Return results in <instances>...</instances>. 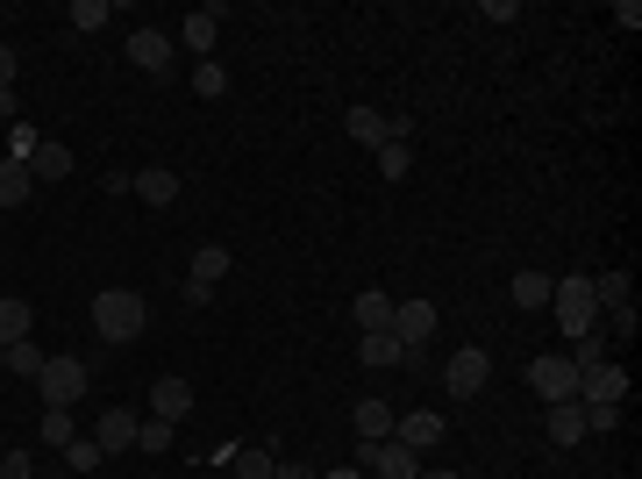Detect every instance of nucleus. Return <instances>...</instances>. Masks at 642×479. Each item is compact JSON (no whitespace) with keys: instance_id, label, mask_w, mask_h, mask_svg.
Listing matches in <instances>:
<instances>
[{"instance_id":"nucleus-20","label":"nucleus","mask_w":642,"mask_h":479,"mask_svg":"<svg viewBox=\"0 0 642 479\" xmlns=\"http://www.w3.org/2000/svg\"><path fill=\"white\" fill-rule=\"evenodd\" d=\"M343 137L364 143V151H378V143H386V115H378V108H350L343 115Z\"/></svg>"},{"instance_id":"nucleus-10","label":"nucleus","mask_w":642,"mask_h":479,"mask_svg":"<svg viewBox=\"0 0 642 479\" xmlns=\"http://www.w3.org/2000/svg\"><path fill=\"white\" fill-rule=\"evenodd\" d=\"M129 65L136 72H172V36L164 29H129Z\"/></svg>"},{"instance_id":"nucleus-30","label":"nucleus","mask_w":642,"mask_h":479,"mask_svg":"<svg viewBox=\"0 0 642 479\" xmlns=\"http://www.w3.org/2000/svg\"><path fill=\"white\" fill-rule=\"evenodd\" d=\"M172 429L179 423H136V451H143V458H164V451H172Z\"/></svg>"},{"instance_id":"nucleus-4","label":"nucleus","mask_w":642,"mask_h":479,"mask_svg":"<svg viewBox=\"0 0 642 479\" xmlns=\"http://www.w3.org/2000/svg\"><path fill=\"white\" fill-rule=\"evenodd\" d=\"M357 472H378V479H421V451H407L400 437L357 444Z\"/></svg>"},{"instance_id":"nucleus-12","label":"nucleus","mask_w":642,"mask_h":479,"mask_svg":"<svg viewBox=\"0 0 642 479\" xmlns=\"http://www.w3.org/2000/svg\"><path fill=\"white\" fill-rule=\"evenodd\" d=\"M150 408H158V423H186V415H193V386L179 380V372H164V380L150 386Z\"/></svg>"},{"instance_id":"nucleus-9","label":"nucleus","mask_w":642,"mask_h":479,"mask_svg":"<svg viewBox=\"0 0 642 479\" xmlns=\"http://www.w3.org/2000/svg\"><path fill=\"white\" fill-rule=\"evenodd\" d=\"M94 444H100V458H121V451H136V415H129V408H100V423H94Z\"/></svg>"},{"instance_id":"nucleus-13","label":"nucleus","mask_w":642,"mask_h":479,"mask_svg":"<svg viewBox=\"0 0 642 479\" xmlns=\"http://www.w3.org/2000/svg\"><path fill=\"white\" fill-rule=\"evenodd\" d=\"M393 437H400L407 451H436V444H442V415L436 408H415V415H400V423H393Z\"/></svg>"},{"instance_id":"nucleus-32","label":"nucleus","mask_w":642,"mask_h":479,"mask_svg":"<svg viewBox=\"0 0 642 479\" xmlns=\"http://www.w3.org/2000/svg\"><path fill=\"white\" fill-rule=\"evenodd\" d=\"M193 94H201V100H222V94H228V72L214 65V57H201V65H193Z\"/></svg>"},{"instance_id":"nucleus-35","label":"nucleus","mask_w":642,"mask_h":479,"mask_svg":"<svg viewBox=\"0 0 642 479\" xmlns=\"http://www.w3.org/2000/svg\"><path fill=\"white\" fill-rule=\"evenodd\" d=\"M607 343H635V308H607Z\"/></svg>"},{"instance_id":"nucleus-25","label":"nucleus","mask_w":642,"mask_h":479,"mask_svg":"<svg viewBox=\"0 0 642 479\" xmlns=\"http://www.w3.org/2000/svg\"><path fill=\"white\" fill-rule=\"evenodd\" d=\"M592 301H600V308H635L629 273H600V279H592Z\"/></svg>"},{"instance_id":"nucleus-18","label":"nucleus","mask_w":642,"mask_h":479,"mask_svg":"<svg viewBox=\"0 0 642 479\" xmlns=\"http://www.w3.org/2000/svg\"><path fill=\"white\" fill-rule=\"evenodd\" d=\"M36 201V179H29L22 158H0V207H29Z\"/></svg>"},{"instance_id":"nucleus-7","label":"nucleus","mask_w":642,"mask_h":479,"mask_svg":"<svg viewBox=\"0 0 642 479\" xmlns=\"http://www.w3.org/2000/svg\"><path fill=\"white\" fill-rule=\"evenodd\" d=\"M436 301H393V337L407 343V351H428L436 343Z\"/></svg>"},{"instance_id":"nucleus-22","label":"nucleus","mask_w":642,"mask_h":479,"mask_svg":"<svg viewBox=\"0 0 642 479\" xmlns=\"http://www.w3.org/2000/svg\"><path fill=\"white\" fill-rule=\"evenodd\" d=\"M357 358L364 365H407V343L393 329H378V337H357Z\"/></svg>"},{"instance_id":"nucleus-11","label":"nucleus","mask_w":642,"mask_h":479,"mask_svg":"<svg viewBox=\"0 0 642 479\" xmlns=\"http://www.w3.org/2000/svg\"><path fill=\"white\" fill-rule=\"evenodd\" d=\"M393 423H400V415H393L378 394H364L357 408H350V429H357V444H386V437H393Z\"/></svg>"},{"instance_id":"nucleus-44","label":"nucleus","mask_w":642,"mask_h":479,"mask_svg":"<svg viewBox=\"0 0 642 479\" xmlns=\"http://www.w3.org/2000/svg\"><path fill=\"white\" fill-rule=\"evenodd\" d=\"M421 479H464V472H421Z\"/></svg>"},{"instance_id":"nucleus-31","label":"nucleus","mask_w":642,"mask_h":479,"mask_svg":"<svg viewBox=\"0 0 642 479\" xmlns=\"http://www.w3.org/2000/svg\"><path fill=\"white\" fill-rule=\"evenodd\" d=\"M65 22L79 29V36H94V29H107V0H72V8H65Z\"/></svg>"},{"instance_id":"nucleus-40","label":"nucleus","mask_w":642,"mask_h":479,"mask_svg":"<svg viewBox=\"0 0 642 479\" xmlns=\"http://www.w3.org/2000/svg\"><path fill=\"white\" fill-rule=\"evenodd\" d=\"M0 123H22V100H14V86H0Z\"/></svg>"},{"instance_id":"nucleus-39","label":"nucleus","mask_w":642,"mask_h":479,"mask_svg":"<svg viewBox=\"0 0 642 479\" xmlns=\"http://www.w3.org/2000/svg\"><path fill=\"white\" fill-rule=\"evenodd\" d=\"M479 14H485V22H522V8H514V0H485Z\"/></svg>"},{"instance_id":"nucleus-42","label":"nucleus","mask_w":642,"mask_h":479,"mask_svg":"<svg viewBox=\"0 0 642 479\" xmlns=\"http://www.w3.org/2000/svg\"><path fill=\"white\" fill-rule=\"evenodd\" d=\"M0 86H14V51L0 43Z\"/></svg>"},{"instance_id":"nucleus-29","label":"nucleus","mask_w":642,"mask_h":479,"mask_svg":"<svg viewBox=\"0 0 642 479\" xmlns=\"http://www.w3.org/2000/svg\"><path fill=\"white\" fill-rule=\"evenodd\" d=\"M29 322H36V308H29V301H0V343H22Z\"/></svg>"},{"instance_id":"nucleus-41","label":"nucleus","mask_w":642,"mask_h":479,"mask_svg":"<svg viewBox=\"0 0 642 479\" xmlns=\"http://www.w3.org/2000/svg\"><path fill=\"white\" fill-rule=\"evenodd\" d=\"M271 479H314V466H300V458H286V466L271 472Z\"/></svg>"},{"instance_id":"nucleus-15","label":"nucleus","mask_w":642,"mask_h":479,"mask_svg":"<svg viewBox=\"0 0 642 479\" xmlns=\"http://www.w3.org/2000/svg\"><path fill=\"white\" fill-rule=\"evenodd\" d=\"M29 179H36V187H57V179H72V151L57 137H43L36 151H29Z\"/></svg>"},{"instance_id":"nucleus-43","label":"nucleus","mask_w":642,"mask_h":479,"mask_svg":"<svg viewBox=\"0 0 642 479\" xmlns=\"http://www.w3.org/2000/svg\"><path fill=\"white\" fill-rule=\"evenodd\" d=\"M314 479H364L357 466H335V472H314Z\"/></svg>"},{"instance_id":"nucleus-1","label":"nucleus","mask_w":642,"mask_h":479,"mask_svg":"<svg viewBox=\"0 0 642 479\" xmlns=\"http://www.w3.org/2000/svg\"><path fill=\"white\" fill-rule=\"evenodd\" d=\"M143 322H150L143 294H129V287L94 294V329H100V343H136V337H143Z\"/></svg>"},{"instance_id":"nucleus-17","label":"nucleus","mask_w":642,"mask_h":479,"mask_svg":"<svg viewBox=\"0 0 642 479\" xmlns=\"http://www.w3.org/2000/svg\"><path fill=\"white\" fill-rule=\"evenodd\" d=\"M350 316H357V329H364V337H378V329H393V294L364 287L357 301H350Z\"/></svg>"},{"instance_id":"nucleus-6","label":"nucleus","mask_w":642,"mask_h":479,"mask_svg":"<svg viewBox=\"0 0 642 479\" xmlns=\"http://www.w3.org/2000/svg\"><path fill=\"white\" fill-rule=\"evenodd\" d=\"M485 380H493V358L479 351V343H464V351L442 365V386H450L457 401H471V394H485Z\"/></svg>"},{"instance_id":"nucleus-37","label":"nucleus","mask_w":642,"mask_h":479,"mask_svg":"<svg viewBox=\"0 0 642 479\" xmlns=\"http://www.w3.org/2000/svg\"><path fill=\"white\" fill-rule=\"evenodd\" d=\"M0 479H36V458H29V451H0Z\"/></svg>"},{"instance_id":"nucleus-8","label":"nucleus","mask_w":642,"mask_h":479,"mask_svg":"<svg viewBox=\"0 0 642 479\" xmlns=\"http://www.w3.org/2000/svg\"><path fill=\"white\" fill-rule=\"evenodd\" d=\"M578 401H607V408H621V401H629V365H586V372H578Z\"/></svg>"},{"instance_id":"nucleus-23","label":"nucleus","mask_w":642,"mask_h":479,"mask_svg":"<svg viewBox=\"0 0 642 479\" xmlns=\"http://www.w3.org/2000/svg\"><path fill=\"white\" fill-rule=\"evenodd\" d=\"M279 472V458L265 451V444H250V451H228V479H271Z\"/></svg>"},{"instance_id":"nucleus-14","label":"nucleus","mask_w":642,"mask_h":479,"mask_svg":"<svg viewBox=\"0 0 642 479\" xmlns=\"http://www.w3.org/2000/svg\"><path fill=\"white\" fill-rule=\"evenodd\" d=\"M179 43H186L193 57H214V43H222V8H193L186 29H179Z\"/></svg>"},{"instance_id":"nucleus-27","label":"nucleus","mask_w":642,"mask_h":479,"mask_svg":"<svg viewBox=\"0 0 642 479\" xmlns=\"http://www.w3.org/2000/svg\"><path fill=\"white\" fill-rule=\"evenodd\" d=\"M549 273H514V308H549Z\"/></svg>"},{"instance_id":"nucleus-26","label":"nucleus","mask_w":642,"mask_h":479,"mask_svg":"<svg viewBox=\"0 0 642 479\" xmlns=\"http://www.w3.org/2000/svg\"><path fill=\"white\" fill-rule=\"evenodd\" d=\"M193 279H201V287H222V279H228V251L201 244V251H193Z\"/></svg>"},{"instance_id":"nucleus-2","label":"nucleus","mask_w":642,"mask_h":479,"mask_svg":"<svg viewBox=\"0 0 642 479\" xmlns=\"http://www.w3.org/2000/svg\"><path fill=\"white\" fill-rule=\"evenodd\" d=\"M549 316L564 322V337H586V329H600V301H592V279L571 273L549 287Z\"/></svg>"},{"instance_id":"nucleus-16","label":"nucleus","mask_w":642,"mask_h":479,"mask_svg":"<svg viewBox=\"0 0 642 479\" xmlns=\"http://www.w3.org/2000/svg\"><path fill=\"white\" fill-rule=\"evenodd\" d=\"M129 193H136L143 207H172V201H179V179L164 172V164H143V172L129 179Z\"/></svg>"},{"instance_id":"nucleus-38","label":"nucleus","mask_w":642,"mask_h":479,"mask_svg":"<svg viewBox=\"0 0 642 479\" xmlns=\"http://www.w3.org/2000/svg\"><path fill=\"white\" fill-rule=\"evenodd\" d=\"M179 301H186V308H214V287H201V279H186V287H179Z\"/></svg>"},{"instance_id":"nucleus-3","label":"nucleus","mask_w":642,"mask_h":479,"mask_svg":"<svg viewBox=\"0 0 642 479\" xmlns=\"http://www.w3.org/2000/svg\"><path fill=\"white\" fill-rule=\"evenodd\" d=\"M36 386H43V408H79L86 386H94V365H86V358H51V365L36 372Z\"/></svg>"},{"instance_id":"nucleus-19","label":"nucleus","mask_w":642,"mask_h":479,"mask_svg":"<svg viewBox=\"0 0 642 479\" xmlns=\"http://www.w3.org/2000/svg\"><path fill=\"white\" fill-rule=\"evenodd\" d=\"M543 423H549V444H564V451H571V444H586V415H578V401H557Z\"/></svg>"},{"instance_id":"nucleus-34","label":"nucleus","mask_w":642,"mask_h":479,"mask_svg":"<svg viewBox=\"0 0 642 479\" xmlns=\"http://www.w3.org/2000/svg\"><path fill=\"white\" fill-rule=\"evenodd\" d=\"M65 466H72V472H100L107 458H100V444H94V437H72V444H65Z\"/></svg>"},{"instance_id":"nucleus-21","label":"nucleus","mask_w":642,"mask_h":479,"mask_svg":"<svg viewBox=\"0 0 642 479\" xmlns=\"http://www.w3.org/2000/svg\"><path fill=\"white\" fill-rule=\"evenodd\" d=\"M43 365H51V358L36 351V337H22V343H0V372H22V380H36Z\"/></svg>"},{"instance_id":"nucleus-33","label":"nucleus","mask_w":642,"mask_h":479,"mask_svg":"<svg viewBox=\"0 0 642 479\" xmlns=\"http://www.w3.org/2000/svg\"><path fill=\"white\" fill-rule=\"evenodd\" d=\"M378 172L407 179V172H415V143H378Z\"/></svg>"},{"instance_id":"nucleus-24","label":"nucleus","mask_w":642,"mask_h":479,"mask_svg":"<svg viewBox=\"0 0 642 479\" xmlns=\"http://www.w3.org/2000/svg\"><path fill=\"white\" fill-rule=\"evenodd\" d=\"M72 437H79V423H72V408H43V423H36V444H51V451H65Z\"/></svg>"},{"instance_id":"nucleus-28","label":"nucleus","mask_w":642,"mask_h":479,"mask_svg":"<svg viewBox=\"0 0 642 479\" xmlns=\"http://www.w3.org/2000/svg\"><path fill=\"white\" fill-rule=\"evenodd\" d=\"M607 351H614V343H607V329H586V337H571V365L586 372V365H607Z\"/></svg>"},{"instance_id":"nucleus-5","label":"nucleus","mask_w":642,"mask_h":479,"mask_svg":"<svg viewBox=\"0 0 642 479\" xmlns=\"http://www.w3.org/2000/svg\"><path fill=\"white\" fill-rule=\"evenodd\" d=\"M528 386L549 401V408H557V401H578V365L564 351H549V358H535V365H528Z\"/></svg>"},{"instance_id":"nucleus-36","label":"nucleus","mask_w":642,"mask_h":479,"mask_svg":"<svg viewBox=\"0 0 642 479\" xmlns=\"http://www.w3.org/2000/svg\"><path fill=\"white\" fill-rule=\"evenodd\" d=\"M36 143H43V137H36L29 123H8V158H22V164H29V151H36Z\"/></svg>"}]
</instances>
